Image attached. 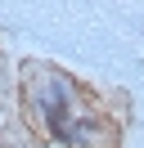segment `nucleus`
<instances>
[{"mask_svg": "<svg viewBox=\"0 0 144 148\" xmlns=\"http://www.w3.org/2000/svg\"><path fill=\"white\" fill-rule=\"evenodd\" d=\"M23 108L32 126L54 130L72 112H81V85L50 63H32V67H23Z\"/></svg>", "mask_w": 144, "mask_h": 148, "instance_id": "obj_1", "label": "nucleus"}, {"mask_svg": "<svg viewBox=\"0 0 144 148\" xmlns=\"http://www.w3.org/2000/svg\"><path fill=\"white\" fill-rule=\"evenodd\" d=\"M50 139H59L63 148H117V121L99 117V112H72L68 121L50 130Z\"/></svg>", "mask_w": 144, "mask_h": 148, "instance_id": "obj_2", "label": "nucleus"}]
</instances>
